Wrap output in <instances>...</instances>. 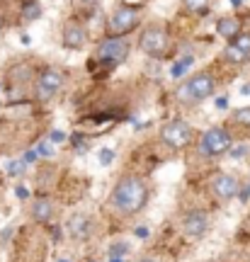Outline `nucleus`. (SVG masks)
Returning <instances> with one entry per match:
<instances>
[{"label":"nucleus","mask_w":250,"mask_h":262,"mask_svg":"<svg viewBox=\"0 0 250 262\" xmlns=\"http://www.w3.org/2000/svg\"><path fill=\"white\" fill-rule=\"evenodd\" d=\"M231 44H233V47H236V49H238L241 54H245V56H250V34H243V32H241V34H238V37L233 39Z\"/></svg>","instance_id":"nucleus-15"},{"label":"nucleus","mask_w":250,"mask_h":262,"mask_svg":"<svg viewBox=\"0 0 250 262\" xmlns=\"http://www.w3.org/2000/svg\"><path fill=\"white\" fill-rule=\"evenodd\" d=\"M190 63H192V58H190V56L182 58L180 63H175V68H173V75H175V78H177V75H182V73H185V68H187Z\"/></svg>","instance_id":"nucleus-20"},{"label":"nucleus","mask_w":250,"mask_h":262,"mask_svg":"<svg viewBox=\"0 0 250 262\" xmlns=\"http://www.w3.org/2000/svg\"><path fill=\"white\" fill-rule=\"evenodd\" d=\"M139 25V10L127 5L119 8L110 19H107V37H124Z\"/></svg>","instance_id":"nucleus-5"},{"label":"nucleus","mask_w":250,"mask_h":262,"mask_svg":"<svg viewBox=\"0 0 250 262\" xmlns=\"http://www.w3.org/2000/svg\"><path fill=\"white\" fill-rule=\"evenodd\" d=\"M39 15H41L39 3H27V5H25V19H37Z\"/></svg>","instance_id":"nucleus-19"},{"label":"nucleus","mask_w":250,"mask_h":262,"mask_svg":"<svg viewBox=\"0 0 250 262\" xmlns=\"http://www.w3.org/2000/svg\"><path fill=\"white\" fill-rule=\"evenodd\" d=\"M212 189H214V194L219 196V199L228 202V199H233V196H238V180L233 178V175L221 172V175H216V178H214Z\"/></svg>","instance_id":"nucleus-9"},{"label":"nucleus","mask_w":250,"mask_h":262,"mask_svg":"<svg viewBox=\"0 0 250 262\" xmlns=\"http://www.w3.org/2000/svg\"><path fill=\"white\" fill-rule=\"evenodd\" d=\"M190 136H192V129H190V124L182 122V119L168 122L165 126L160 129V139L165 141L170 148H182V146H187Z\"/></svg>","instance_id":"nucleus-7"},{"label":"nucleus","mask_w":250,"mask_h":262,"mask_svg":"<svg viewBox=\"0 0 250 262\" xmlns=\"http://www.w3.org/2000/svg\"><path fill=\"white\" fill-rule=\"evenodd\" d=\"M39 150H41L44 156H51V153H54V148H51L49 143H41V146H39Z\"/></svg>","instance_id":"nucleus-25"},{"label":"nucleus","mask_w":250,"mask_h":262,"mask_svg":"<svg viewBox=\"0 0 250 262\" xmlns=\"http://www.w3.org/2000/svg\"><path fill=\"white\" fill-rule=\"evenodd\" d=\"M68 231H71V235H75V238H85V235H88V219H85V216H73L71 224H68Z\"/></svg>","instance_id":"nucleus-14"},{"label":"nucleus","mask_w":250,"mask_h":262,"mask_svg":"<svg viewBox=\"0 0 250 262\" xmlns=\"http://www.w3.org/2000/svg\"><path fill=\"white\" fill-rule=\"evenodd\" d=\"M19 170H22V165H19V163H10V165H8V172H10V175H17Z\"/></svg>","instance_id":"nucleus-23"},{"label":"nucleus","mask_w":250,"mask_h":262,"mask_svg":"<svg viewBox=\"0 0 250 262\" xmlns=\"http://www.w3.org/2000/svg\"><path fill=\"white\" fill-rule=\"evenodd\" d=\"M51 141H64V134L61 131H51Z\"/></svg>","instance_id":"nucleus-27"},{"label":"nucleus","mask_w":250,"mask_h":262,"mask_svg":"<svg viewBox=\"0 0 250 262\" xmlns=\"http://www.w3.org/2000/svg\"><path fill=\"white\" fill-rule=\"evenodd\" d=\"M214 93V78L209 73H195L190 80H187L182 88H180V97L187 100V102H202L206 97H212Z\"/></svg>","instance_id":"nucleus-3"},{"label":"nucleus","mask_w":250,"mask_h":262,"mask_svg":"<svg viewBox=\"0 0 250 262\" xmlns=\"http://www.w3.org/2000/svg\"><path fill=\"white\" fill-rule=\"evenodd\" d=\"M34 158H37V153H34V150H29L27 156H25V160H34Z\"/></svg>","instance_id":"nucleus-29"},{"label":"nucleus","mask_w":250,"mask_h":262,"mask_svg":"<svg viewBox=\"0 0 250 262\" xmlns=\"http://www.w3.org/2000/svg\"><path fill=\"white\" fill-rule=\"evenodd\" d=\"M241 27H243V22H241L238 17H223V19H219V25H216V32H219L223 39L233 41V39L241 34Z\"/></svg>","instance_id":"nucleus-12"},{"label":"nucleus","mask_w":250,"mask_h":262,"mask_svg":"<svg viewBox=\"0 0 250 262\" xmlns=\"http://www.w3.org/2000/svg\"><path fill=\"white\" fill-rule=\"evenodd\" d=\"M17 196H19V199H27V189H25V187H17Z\"/></svg>","instance_id":"nucleus-28"},{"label":"nucleus","mask_w":250,"mask_h":262,"mask_svg":"<svg viewBox=\"0 0 250 262\" xmlns=\"http://www.w3.org/2000/svg\"><path fill=\"white\" fill-rule=\"evenodd\" d=\"M139 47L143 54H149L153 58H163L168 54V47H170V39L160 27H146L139 37Z\"/></svg>","instance_id":"nucleus-4"},{"label":"nucleus","mask_w":250,"mask_h":262,"mask_svg":"<svg viewBox=\"0 0 250 262\" xmlns=\"http://www.w3.org/2000/svg\"><path fill=\"white\" fill-rule=\"evenodd\" d=\"M146 199H149V189L143 185V180L141 178H121L117 182V187L112 192V204L117 206L119 211L124 214H136L141 211L143 206H146Z\"/></svg>","instance_id":"nucleus-1"},{"label":"nucleus","mask_w":250,"mask_h":262,"mask_svg":"<svg viewBox=\"0 0 250 262\" xmlns=\"http://www.w3.org/2000/svg\"><path fill=\"white\" fill-rule=\"evenodd\" d=\"M228 146H231V136L221 126H212L209 131H204L202 141H199L202 156H221L223 150H228Z\"/></svg>","instance_id":"nucleus-6"},{"label":"nucleus","mask_w":250,"mask_h":262,"mask_svg":"<svg viewBox=\"0 0 250 262\" xmlns=\"http://www.w3.org/2000/svg\"><path fill=\"white\" fill-rule=\"evenodd\" d=\"M136 235H139V238H146V235H149V228L139 226V228H136Z\"/></svg>","instance_id":"nucleus-26"},{"label":"nucleus","mask_w":250,"mask_h":262,"mask_svg":"<svg viewBox=\"0 0 250 262\" xmlns=\"http://www.w3.org/2000/svg\"><path fill=\"white\" fill-rule=\"evenodd\" d=\"M233 122L241 124V126H250V107H241L233 112Z\"/></svg>","instance_id":"nucleus-17"},{"label":"nucleus","mask_w":250,"mask_h":262,"mask_svg":"<svg viewBox=\"0 0 250 262\" xmlns=\"http://www.w3.org/2000/svg\"><path fill=\"white\" fill-rule=\"evenodd\" d=\"M182 228H185L187 235H202L206 228H209V216L204 214V211H199V209H195V211H190V214L185 216V221H182Z\"/></svg>","instance_id":"nucleus-10"},{"label":"nucleus","mask_w":250,"mask_h":262,"mask_svg":"<svg viewBox=\"0 0 250 262\" xmlns=\"http://www.w3.org/2000/svg\"><path fill=\"white\" fill-rule=\"evenodd\" d=\"M216 107H219V110H226V107H228V97H219V100H216Z\"/></svg>","instance_id":"nucleus-24"},{"label":"nucleus","mask_w":250,"mask_h":262,"mask_svg":"<svg viewBox=\"0 0 250 262\" xmlns=\"http://www.w3.org/2000/svg\"><path fill=\"white\" fill-rule=\"evenodd\" d=\"M185 8L190 12H206L209 10V0H185Z\"/></svg>","instance_id":"nucleus-18"},{"label":"nucleus","mask_w":250,"mask_h":262,"mask_svg":"<svg viewBox=\"0 0 250 262\" xmlns=\"http://www.w3.org/2000/svg\"><path fill=\"white\" fill-rule=\"evenodd\" d=\"M110 262H124L121 257H110Z\"/></svg>","instance_id":"nucleus-30"},{"label":"nucleus","mask_w":250,"mask_h":262,"mask_svg":"<svg viewBox=\"0 0 250 262\" xmlns=\"http://www.w3.org/2000/svg\"><path fill=\"white\" fill-rule=\"evenodd\" d=\"M223 56H226V61H231V63H243V61H245V54H241V51H238V49L233 47V44H228V47H226V51H223Z\"/></svg>","instance_id":"nucleus-16"},{"label":"nucleus","mask_w":250,"mask_h":262,"mask_svg":"<svg viewBox=\"0 0 250 262\" xmlns=\"http://www.w3.org/2000/svg\"><path fill=\"white\" fill-rule=\"evenodd\" d=\"M127 250H129V248H127L124 243H119V245H114V248H112L110 253H112V257H121V255L127 253Z\"/></svg>","instance_id":"nucleus-22"},{"label":"nucleus","mask_w":250,"mask_h":262,"mask_svg":"<svg viewBox=\"0 0 250 262\" xmlns=\"http://www.w3.org/2000/svg\"><path fill=\"white\" fill-rule=\"evenodd\" d=\"M32 216H34L37 221H49V219L54 216V204H51L49 199H37L34 206H32Z\"/></svg>","instance_id":"nucleus-13"},{"label":"nucleus","mask_w":250,"mask_h":262,"mask_svg":"<svg viewBox=\"0 0 250 262\" xmlns=\"http://www.w3.org/2000/svg\"><path fill=\"white\" fill-rule=\"evenodd\" d=\"M58 262H68V260H58Z\"/></svg>","instance_id":"nucleus-32"},{"label":"nucleus","mask_w":250,"mask_h":262,"mask_svg":"<svg viewBox=\"0 0 250 262\" xmlns=\"http://www.w3.org/2000/svg\"><path fill=\"white\" fill-rule=\"evenodd\" d=\"M85 44V29L75 22H68L64 27V47L66 49H83Z\"/></svg>","instance_id":"nucleus-11"},{"label":"nucleus","mask_w":250,"mask_h":262,"mask_svg":"<svg viewBox=\"0 0 250 262\" xmlns=\"http://www.w3.org/2000/svg\"><path fill=\"white\" fill-rule=\"evenodd\" d=\"M141 262H156V260H141Z\"/></svg>","instance_id":"nucleus-31"},{"label":"nucleus","mask_w":250,"mask_h":262,"mask_svg":"<svg viewBox=\"0 0 250 262\" xmlns=\"http://www.w3.org/2000/svg\"><path fill=\"white\" fill-rule=\"evenodd\" d=\"M61 85H64V75L58 73L56 68H44L37 80V95L41 100H51L61 90Z\"/></svg>","instance_id":"nucleus-8"},{"label":"nucleus","mask_w":250,"mask_h":262,"mask_svg":"<svg viewBox=\"0 0 250 262\" xmlns=\"http://www.w3.org/2000/svg\"><path fill=\"white\" fill-rule=\"evenodd\" d=\"M127 56H129V41L124 37H105L102 44L97 47V58H100L110 71L117 63H121Z\"/></svg>","instance_id":"nucleus-2"},{"label":"nucleus","mask_w":250,"mask_h":262,"mask_svg":"<svg viewBox=\"0 0 250 262\" xmlns=\"http://www.w3.org/2000/svg\"><path fill=\"white\" fill-rule=\"evenodd\" d=\"M112 160H114V153H112L110 148H102L100 150V163H102V165H110Z\"/></svg>","instance_id":"nucleus-21"}]
</instances>
